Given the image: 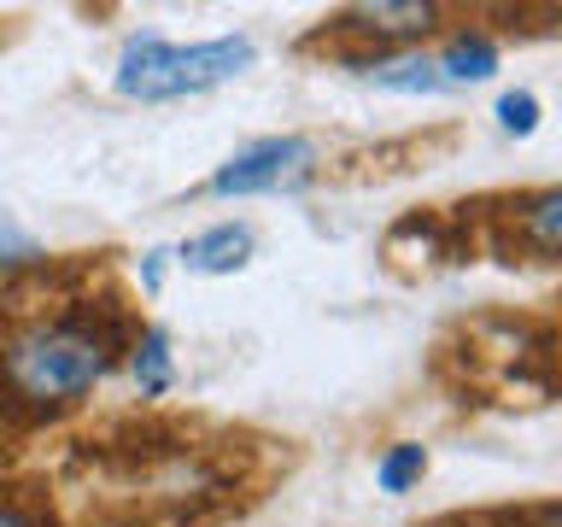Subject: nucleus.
Here are the masks:
<instances>
[{
  "label": "nucleus",
  "mask_w": 562,
  "mask_h": 527,
  "mask_svg": "<svg viewBox=\"0 0 562 527\" xmlns=\"http://www.w3.org/2000/svg\"><path fill=\"white\" fill-rule=\"evenodd\" d=\"M130 351V328L112 311H59L0 340V399L30 416L82 404Z\"/></svg>",
  "instance_id": "obj_1"
},
{
  "label": "nucleus",
  "mask_w": 562,
  "mask_h": 527,
  "mask_svg": "<svg viewBox=\"0 0 562 527\" xmlns=\"http://www.w3.org/2000/svg\"><path fill=\"white\" fill-rule=\"evenodd\" d=\"M252 59H258V42L246 30L211 35V42H193V47H176V42H165V35L140 30L117 53L112 88H117L123 100H140V105L193 100V94H211V88L246 77Z\"/></svg>",
  "instance_id": "obj_2"
},
{
  "label": "nucleus",
  "mask_w": 562,
  "mask_h": 527,
  "mask_svg": "<svg viewBox=\"0 0 562 527\" xmlns=\"http://www.w3.org/2000/svg\"><path fill=\"white\" fill-rule=\"evenodd\" d=\"M316 141L311 135H263L246 141L240 153H228L217 170H211L205 193L217 200H252V193H293L316 176Z\"/></svg>",
  "instance_id": "obj_3"
},
{
  "label": "nucleus",
  "mask_w": 562,
  "mask_h": 527,
  "mask_svg": "<svg viewBox=\"0 0 562 527\" xmlns=\"http://www.w3.org/2000/svg\"><path fill=\"white\" fill-rule=\"evenodd\" d=\"M439 24L434 0H363V7H346L334 18L340 35H358V42H416Z\"/></svg>",
  "instance_id": "obj_4"
},
{
  "label": "nucleus",
  "mask_w": 562,
  "mask_h": 527,
  "mask_svg": "<svg viewBox=\"0 0 562 527\" xmlns=\"http://www.w3.org/2000/svg\"><path fill=\"white\" fill-rule=\"evenodd\" d=\"M252 228L246 223H211L200 235H188L176 246V264H182L188 276H235L246 270V258H252Z\"/></svg>",
  "instance_id": "obj_5"
},
{
  "label": "nucleus",
  "mask_w": 562,
  "mask_h": 527,
  "mask_svg": "<svg viewBox=\"0 0 562 527\" xmlns=\"http://www.w3.org/2000/svg\"><path fill=\"white\" fill-rule=\"evenodd\" d=\"M434 65H439V77H446V88H474V82H492L498 77V65H504V53L492 35L481 30H457L446 47L434 53Z\"/></svg>",
  "instance_id": "obj_6"
},
{
  "label": "nucleus",
  "mask_w": 562,
  "mask_h": 527,
  "mask_svg": "<svg viewBox=\"0 0 562 527\" xmlns=\"http://www.w3.org/2000/svg\"><path fill=\"white\" fill-rule=\"evenodd\" d=\"M363 82H375L381 94H446V77H439V65L428 53H375V59H363Z\"/></svg>",
  "instance_id": "obj_7"
},
{
  "label": "nucleus",
  "mask_w": 562,
  "mask_h": 527,
  "mask_svg": "<svg viewBox=\"0 0 562 527\" xmlns=\"http://www.w3.org/2000/svg\"><path fill=\"white\" fill-rule=\"evenodd\" d=\"M123 363H130V381L140 399H165L176 386V351H170V328L147 323L140 334H130V351H123Z\"/></svg>",
  "instance_id": "obj_8"
},
{
  "label": "nucleus",
  "mask_w": 562,
  "mask_h": 527,
  "mask_svg": "<svg viewBox=\"0 0 562 527\" xmlns=\"http://www.w3.org/2000/svg\"><path fill=\"white\" fill-rule=\"evenodd\" d=\"M509 228L521 235L527 253L562 258V188H544V193L516 200V205H509Z\"/></svg>",
  "instance_id": "obj_9"
},
{
  "label": "nucleus",
  "mask_w": 562,
  "mask_h": 527,
  "mask_svg": "<svg viewBox=\"0 0 562 527\" xmlns=\"http://www.w3.org/2000/svg\"><path fill=\"white\" fill-rule=\"evenodd\" d=\"M422 474H428V446H416V439H398V446H386V451L375 457V486L386 492V498L416 492Z\"/></svg>",
  "instance_id": "obj_10"
},
{
  "label": "nucleus",
  "mask_w": 562,
  "mask_h": 527,
  "mask_svg": "<svg viewBox=\"0 0 562 527\" xmlns=\"http://www.w3.org/2000/svg\"><path fill=\"white\" fill-rule=\"evenodd\" d=\"M35 264H47L42 240H35L18 217H7V211H0V276H12V270H35Z\"/></svg>",
  "instance_id": "obj_11"
},
{
  "label": "nucleus",
  "mask_w": 562,
  "mask_h": 527,
  "mask_svg": "<svg viewBox=\"0 0 562 527\" xmlns=\"http://www.w3.org/2000/svg\"><path fill=\"white\" fill-rule=\"evenodd\" d=\"M539 117H544L539 94H527V88H509V94H498V130H504V135L527 141V135L539 130Z\"/></svg>",
  "instance_id": "obj_12"
},
{
  "label": "nucleus",
  "mask_w": 562,
  "mask_h": 527,
  "mask_svg": "<svg viewBox=\"0 0 562 527\" xmlns=\"http://www.w3.org/2000/svg\"><path fill=\"white\" fill-rule=\"evenodd\" d=\"M0 527H53L42 509H30V504H18V498H0Z\"/></svg>",
  "instance_id": "obj_13"
},
{
  "label": "nucleus",
  "mask_w": 562,
  "mask_h": 527,
  "mask_svg": "<svg viewBox=\"0 0 562 527\" xmlns=\"http://www.w3.org/2000/svg\"><path fill=\"white\" fill-rule=\"evenodd\" d=\"M170 258H176L170 246H153V253L140 258V288H147V293H158V288H165V264H170Z\"/></svg>",
  "instance_id": "obj_14"
},
{
  "label": "nucleus",
  "mask_w": 562,
  "mask_h": 527,
  "mask_svg": "<svg viewBox=\"0 0 562 527\" xmlns=\"http://www.w3.org/2000/svg\"><path fill=\"white\" fill-rule=\"evenodd\" d=\"M551 527H562V522H551Z\"/></svg>",
  "instance_id": "obj_15"
}]
</instances>
